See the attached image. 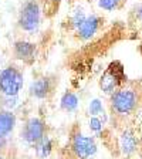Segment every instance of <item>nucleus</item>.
<instances>
[{"label": "nucleus", "mask_w": 142, "mask_h": 159, "mask_svg": "<svg viewBox=\"0 0 142 159\" xmlns=\"http://www.w3.org/2000/svg\"><path fill=\"white\" fill-rule=\"evenodd\" d=\"M141 98L139 93L132 87H121L112 95H109V105L114 115L119 118H126L135 114L138 109Z\"/></svg>", "instance_id": "1"}, {"label": "nucleus", "mask_w": 142, "mask_h": 159, "mask_svg": "<svg viewBox=\"0 0 142 159\" xmlns=\"http://www.w3.org/2000/svg\"><path fill=\"white\" fill-rule=\"evenodd\" d=\"M43 7L39 0H24L20 6L17 24L20 30L27 34H36L41 26Z\"/></svg>", "instance_id": "2"}, {"label": "nucleus", "mask_w": 142, "mask_h": 159, "mask_svg": "<svg viewBox=\"0 0 142 159\" xmlns=\"http://www.w3.org/2000/svg\"><path fill=\"white\" fill-rule=\"evenodd\" d=\"M24 87V74L17 66L0 68V94L3 97L20 95Z\"/></svg>", "instance_id": "3"}, {"label": "nucleus", "mask_w": 142, "mask_h": 159, "mask_svg": "<svg viewBox=\"0 0 142 159\" xmlns=\"http://www.w3.org/2000/svg\"><path fill=\"white\" fill-rule=\"evenodd\" d=\"M125 73H124V67L121 66V63L114 61L105 68V71L103 73L101 78H99V88L105 95H112L117 89H119L121 87H124L122 84L125 83Z\"/></svg>", "instance_id": "4"}, {"label": "nucleus", "mask_w": 142, "mask_h": 159, "mask_svg": "<svg viewBox=\"0 0 142 159\" xmlns=\"http://www.w3.org/2000/svg\"><path fill=\"white\" fill-rule=\"evenodd\" d=\"M71 149L78 159H91L98 152V145L94 136L77 132L71 139Z\"/></svg>", "instance_id": "5"}, {"label": "nucleus", "mask_w": 142, "mask_h": 159, "mask_svg": "<svg viewBox=\"0 0 142 159\" xmlns=\"http://www.w3.org/2000/svg\"><path fill=\"white\" fill-rule=\"evenodd\" d=\"M47 131L46 122L39 116H31L23 124L20 129V138L29 145H36L40 139L43 138Z\"/></svg>", "instance_id": "6"}, {"label": "nucleus", "mask_w": 142, "mask_h": 159, "mask_svg": "<svg viewBox=\"0 0 142 159\" xmlns=\"http://www.w3.org/2000/svg\"><path fill=\"white\" fill-rule=\"evenodd\" d=\"M101 26H103V17L97 13H91L87 16L84 23L76 30V34L81 41H89L98 34Z\"/></svg>", "instance_id": "7"}, {"label": "nucleus", "mask_w": 142, "mask_h": 159, "mask_svg": "<svg viewBox=\"0 0 142 159\" xmlns=\"http://www.w3.org/2000/svg\"><path fill=\"white\" fill-rule=\"evenodd\" d=\"M37 46L29 40H17L13 44V56L24 64H31L36 60Z\"/></svg>", "instance_id": "8"}, {"label": "nucleus", "mask_w": 142, "mask_h": 159, "mask_svg": "<svg viewBox=\"0 0 142 159\" xmlns=\"http://www.w3.org/2000/svg\"><path fill=\"white\" fill-rule=\"evenodd\" d=\"M53 93V80L50 77H39L29 85V94L36 99H46Z\"/></svg>", "instance_id": "9"}, {"label": "nucleus", "mask_w": 142, "mask_h": 159, "mask_svg": "<svg viewBox=\"0 0 142 159\" xmlns=\"http://www.w3.org/2000/svg\"><path fill=\"white\" fill-rule=\"evenodd\" d=\"M118 148L124 156H131L138 149V136L135 131L131 128H125L118 135Z\"/></svg>", "instance_id": "10"}, {"label": "nucleus", "mask_w": 142, "mask_h": 159, "mask_svg": "<svg viewBox=\"0 0 142 159\" xmlns=\"http://www.w3.org/2000/svg\"><path fill=\"white\" fill-rule=\"evenodd\" d=\"M17 125V116L13 111L0 109V138H9Z\"/></svg>", "instance_id": "11"}, {"label": "nucleus", "mask_w": 142, "mask_h": 159, "mask_svg": "<svg viewBox=\"0 0 142 159\" xmlns=\"http://www.w3.org/2000/svg\"><path fill=\"white\" fill-rule=\"evenodd\" d=\"M80 107V98L73 91H66L60 98V108L66 112H76Z\"/></svg>", "instance_id": "12"}, {"label": "nucleus", "mask_w": 142, "mask_h": 159, "mask_svg": "<svg viewBox=\"0 0 142 159\" xmlns=\"http://www.w3.org/2000/svg\"><path fill=\"white\" fill-rule=\"evenodd\" d=\"M34 151H36V155L39 159H47L51 153V151H53V139L48 135H44L34 145Z\"/></svg>", "instance_id": "13"}, {"label": "nucleus", "mask_w": 142, "mask_h": 159, "mask_svg": "<svg viewBox=\"0 0 142 159\" xmlns=\"http://www.w3.org/2000/svg\"><path fill=\"white\" fill-rule=\"evenodd\" d=\"M87 16H88V14H87L85 9H84L83 6L77 4V6L71 10V13H70V16H68V26L73 30H77L84 23V20L87 19Z\"/></svg>", "instance_id": "14"}, {"label": "nucleus", "mask_w": 142, "mask_h": 159, "mask_svg": "<svg viewBox=\"0 0 142 159\" xmlns=\"http://www.w3.org/2000/svg\"><path fill=\"white\" fill-rule=\"evenodd\" d=\"M88 114L89 116H99L107 122V112H105V105L101 98H93L88 102Z\"/></svg>", "instance_id": "15"}, {"label": "nucleus", "mask_w": 142, "mask_h": 159, "mask_svg": "<svg viewBox=\"0 0 142 159\" xmlns=\"http://www.w3.org/2000/svg\"><path fill=\"white\" fill-rule=\"evenodd\" d=\"M104 126H105V121L99 116H89L88 119V128L91 132L94 134H101L104 131Z\"/></svg>", "instance_id": "16"}, {"label": "nucleus", "mask_w": 142, "mask_h": 159, "mask_svg": "<svg viewBox=\"0 0 142 159\" xmlns=\"http://www.w3.org/2000/svg\"><path fill=\"white\" fill-rule=\"evenodd\" d=\"M124 0H98V7L104 11H115L121 7Z\"/></svg>", "instance_id": "17"}, {"label": "nucleus", "mask_w": 142, "mask_h": 159, "mask_svg": "<svg viewBox=\"0 0 142 159\" xmlns=\"http://www.w3.org/2000/svg\"><path fill=\"white\" fill-rule=\"evenodd\" d=\"M20 104L19 95H11V97H3V109L7 111H14Z\"/></svg>", "instance_id": "18"}, {"label": "nucleus", "mask_w": 142, "mask_h": 159, "mask_svg": "<svg viewBox=\"0 0 142 159\" xmlns=\"http://www.w3.org/2000/svg\"><path fill=\"white\" fill-rule=\"evenodd\" d=\"M134 16H135V23L138 24V27L142 29V3L135 7V10H134Z\"/></svg>", "instance_id": "19"}, {"label": "nucleus", "mask_w": 142, "mask_h": 159, "mask_svg": "<svg viewBox=\"0 0 142 159\" xmlns=\"http://www.w3.org/2000/svg\"><path fill=\"white\" fill-rule=\"evenodd\" d=\"M60 2H61V0H44V3H46V7H44V9L47 10L50 6H53L54 9H56V7H58Z\"/></svg>", "instance_id": "20"}, {"label": "nucleus", "mask_w": 142, "mask_h": 159, "mask_svg": "<svg viewBox=\"0 0 142 159\" xmlns=\"http://www.w3.org/2000/svg\"><path fill=\"white\" fill-rule=\"evenodd\" d=\"M7 146V138H0V151Z\"/></svg>", "instance_id": "21"}, {"label": "nucleus", "mask_w": 142, "mask_h": 159, "mask_svg": "<svg viewBox=\"0 0 142 159\" xmlns=\"http://www.w3.org/2000/svg\"><path fill=\"white\" fill-rule=\"evenodd\" d=\"M2 63H3V58H2V54H0V68H3V67H2Z\"/></svg>", "instance_id": "22"}, {"label": "nucleus", "mask_w": 142, "mask_h": 159, "mask_svg": "<svg viewBox=\"0 0 142 159\" xmlns=\"http://www.w3.org/2000/svg\"><path fill=\"white\" fill-rule=\"evenodd\" d=\"M0 159H4V158H3V156H0Z\"/></svg>", "instance_id": "23"}]
</instances>
